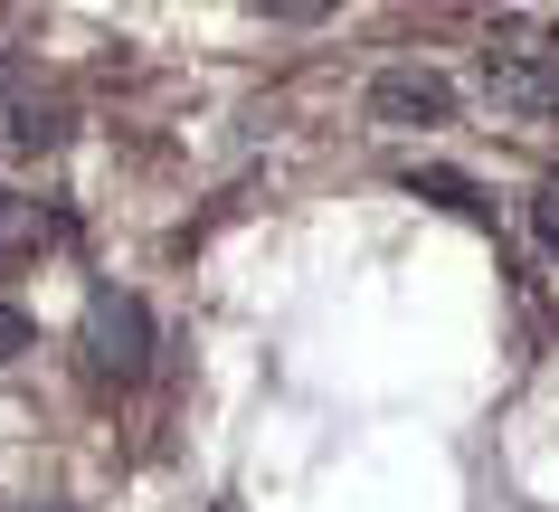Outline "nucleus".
I'll return each instance as SVG.
<instances>
[{
    "label": "nucleus",
    "mask_w": 559,
    "mask_h": 512,
    "mask_svg": "<svg viewBox=\"0 0 559 512\" xmlns=\"http://www.w3.org/2000/svg\"><path fill=\"white\" fill-rule=\"evenodd\" d=\"M474 86H484V105L512 123H550L559 115V48L531 20H502L493 38H484V67H474Z\"/></svg>",
    "instance_id": "obj_1"
},
{
    "label": "nucleus",
    "mask_w": 559,
    "mask_h": 512,
    "mask_svg": "<svg viewBox=\"0 0 559 512\" xmlns=\"http://www.w3.org/2000/svg\"><path fill=\"white\" fill-rule=\"evenodd\" d=\"M76 352H86L95 380L133 390V380L152 370V313H143V295H123V285H95L86 313H76Z\"/></svg>",
    "instance_id": "obj_2"
},
{
    "label": "nucleus",
    "mask_w": 559,
    "mask_h": 512,
    "mask_svg": "<svg viewBox=\"0 0 559 512\" xmlns=\"http://www.w3.org/2000/svg\"><path fill=\"white\" fill-rule=\"evenodd\" d=\"M360 105H370V123H389V133H427V123H455V86H445L437 67H380Z\"/></svg>",
    "instance_id": "obj_3"
},
{
    "label": "nucleus",
    "mask_w": 559,
    "mask_h": 512,
    "mask_svg": "<svg viewBox=\"0 0 559 512\" xmlns=\"http://www.w3.org/2000/svg\"><path fill=\"white\" fill-rule=\"evenodd\" d=\"M399 190H417V200H437V210H455V218H484V210H493V200H484L465 171H445V162H408Z\"/></svg>",
    "instance_id": "obj_4"
},
{
    "label": "nucleus",
    "mask_w": 559,
    "mask_h": 512,
    "mask_svg": "<svg viewBox=\"0 0 559 512\" xmlns=\"http://www.w3.org/2000/svg\"><path fill=\"white\" fill-rule=\"evenodd\" d=\"M38 247H48V210L20 200V190H0V266H20V257H38Z\"/></svg>",
    "instance_id": "obj_5"
},
{
    "label": "nucleus",
    "mask_w": 559,
    "mask_h": 512,
    "mask_svg": "<svg viewBox=\"0 0 559 512\" xmlns=\"http://www.w3.org/2000/svg\"><path fill=\"white\" fill-rule=\"evenodd\" d=\"M531 238H540V247L559 257V171H550L540 190H531Z\"/></svg>",
    "instance_id": "obj_6"
},
{
    "label": "nucleus",
    "mask_w": 559,
    "mask_h": 512,
    "mask_svg": "<svg viewBox=\"0 0 559 512\" xmlns=\"http://www.w3.org/2000/svg\"><path fill=\"white\" fill-rule=\"evenodd\" d=\"M20 352H38V323L20 303H0V361H20Z\"/></svg>",
    "instance_id": "obj_7"
},
{
    "label": "nucleus",
    "mask_w": 559,
    "mask_h": 512,
    "mask_svg": "<svg viewBox=\"0 0 559 512\" xmlns=\"http://www.w3.org/2000/svg\"><path fill=\"white\" fill-rule=\"evenodd\" d=\"M20 86H29V67H20L10 48H0V115H10V95H20Z\"/></svg>",
    "instance_id": "obj_8"
},
{
    "label": "nucleus",
    "mask_w": 559,
    "mask_h": 512,
    "mask_svg": "<svg viewBox=\"0 0 559 512\" xmlns=\"http://www.w3.org/2000/svg\"><path fill=\"white\" fill-rule=\"evenodd\" d=\"M20 512H76V503H58V493H48V503H20Z\"/></svg>",
    "instance_id": "obj_9"
}]
</instances>
